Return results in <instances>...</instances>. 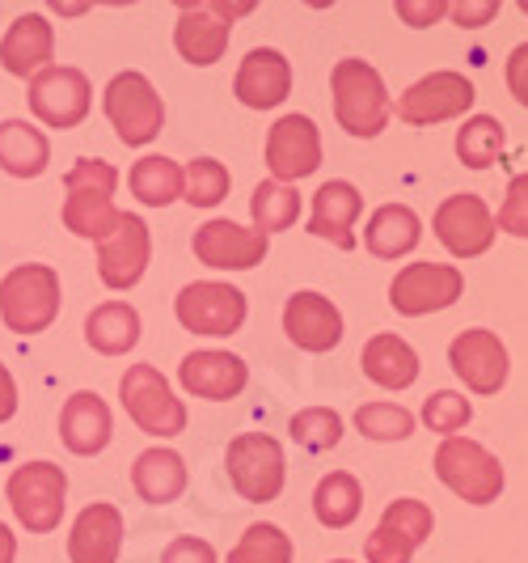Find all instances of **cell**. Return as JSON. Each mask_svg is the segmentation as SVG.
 I'll use <instances>...</instances> for the list:
<instances>
[{"label": "cell", "instance_id": "f1b7e54d", "mask_svg": "<svg viewBox=\"0 0 528 563\" xmlns=\"http://www.w3.org/2000/svg\"><path fill=\"white\" fill-rule=\"evenodd\" d=\"M132 487H136L139 500H148V505H173L187 492V462H182V453L166 450V445L144 450L136 457V466H132Z\"/></svg>", "mask_w": 528, "mask_h": 563}, {"label": "cell", "instance_id": "d6986e66", "mask_svg": "<svg viewBox=\"0 0 528 563\" xmlns=\"http://www.w3.org/2000/svg\"><path fill=\"white\" fill-rule=\"evenodd\" d=\"M178 382L182 390L207 402H228L246 390L250 382V365L237 356V352H221V347H207V352H191L182 356L178 365Z\"/></svg>", "mask_w": 528, "mask_h": 563}, {"label": "cell", "instance_id": "d590c367", "mask_svg": "<svg viewBox=\"0 0 528 563\" xmlns=\"http://www.w3.org/2000/svg\"><path fill=\"white\" fill-rule=\"evenodd\" d=\"M292 555H296V547L279 526L254 521L250 530L241 534V542L228 551V563H292Z\"/></svg>", "mask_w": 528, "mask_h": 563}, {"label": "cell", "instance_id": "bcb514c9", "mask_svg": "<svg viewBox=\"0 0 528 563\" xmlns=\"http://www.w3.org/2000/svg\"><path fill=\"white\" fill-rule=\"evenodd\" d=\"M18 416V382H13V373L0 365V423H9Z\"/></svg>", "mask_w": 528, "mask_h": 563}, {"label": "cell", "instance_id": "9c48e42d", "mask_svg": "<svg viewBox=\"0 0 528 563\" xmlns=\"http://www.w3.org/2000/svg\"><path fill=\"white\" fill-rule=\"evenodd\" d=\"M26 102L30 114L56 132H72L81 128L89 107H93V85L81 68L72 64H52L43 73H34L26 85Z\"/></svg>", "mask_w": 528, "mask_h": 563}, {"label": "cell", "instance_id": "836d02e7", "mask_svg": "<svg viewBox=\"0 0 528 563\" xmlns=\"http://www.w3.org/2000/svg\"><path fill=\"white\" fill-rule=\"evenodd\" d=\"M250 217L258 233H279V229H292L301 217V191L296 187H283V183H258L250 196Z\"/></svg>", "mask_w": 528, "mask_h": 563}, {"label": "cell", "instance_id": "9a60e30c", "mask_svg": "<svg viewBox=\"0 0 528 563\" xmlns=\"http://www.w3.org/2000/svg\"><path fill=\"white\" fill-rule=\"evenodd\" d=\"M153 263V233L136 212H119V225L98 242V276L114 292H127L144 280Z\"/></svg>", "mask_w": 528, "mask_h": 563}, {"label": "cell", "instance_id": "d6a6232c", "mask_svg": "<svg viewBox=\"0 0 528 563\" xmlns=\"http://www.w3.org/2000/svg\"><path fill=\"white\" fill-rule=\"evenodd\" d=\"M127 187L144 208H169L173 199H182V166L173 157L161 153H148L139 157L132 174H127Z\"/></svg>", "mask_w": 528, "mask_h": 563}, {"label": "cell", "instance_id": "f35d334b", "mask_svg": "<svg viewBox=\"0 0 528 563\" xmlns=\"http://www.w3.org/2000/svg\"><path fill=\"white\" fill-rule=\"evenodd\" d=\"M356 428L368 441H406L415 432V416L397 402H363L356 411Z\"/></svg>", "mask_w": 528, "mask_h": 563}, {"label": "cell", "instance_id": "4316f807", "mask_svg": "<svg viewBox=\"0 0 528 563\" xmlns=\"http://www.w3.org/2000/svg\"><path fill=\"white\" fill-rule=\"evenodd\" d=\"M360 365L363 377L377 382L381 390H411L418 382V368H423L415 347L402 335H390V331H381V335H372L363 343Z\"/></svg>", "mask_w": 528, "mask_h": 563}, {"label": "cell", "instance_id": "6da1fadb", "mask_svg": "<svg viewBox=\"0 0 528 563\" xmlns=\"http://www.w3.org/2000/svg\"><path fill=\"white\" fill-rule=\"evenodd\" d=\"M330 93H334V119L347 136L356 141H372L390 128V89L381 81V73L368 59H338L330 73Z\"/></svg>", "mask_w": 528, "mask_h": 563}, {"label": "cell", "instance_id": "f6af8a7d", "mask_svg": "<svg viewBox=\"0 0 528 563\" xmlns=\"http://www.w3.org/2000/svg\"><path fill=\"white\" fill-rule=\"evenodd\" d=\"M397 18H402L406 26H431V22L448 18V4L445 0H431V4H411V0H402V4H397Z\"/></svg>", "mask_w": 528, "mask_h": 563}, {"label": "cell", "instance_id": "4fadbf2b", "mask_svg": "<svg viewBox=\"0 0 528 563\" xmlns=\"http://www.w3.org/2000/svg\"><path fill=\"white\" fill-rule=\"evenodd\" d=\"M431 229L440 238L452 258H478L495 246V212L486 208V199L473 196V191H461V196H448L436 217H431Z\"/></svg>", "mask_w": 528, "mask_h": 563}, {"label": "cell", "instance_id": "5b68a950", "mask_svg": "<svg viewBox=\"0 0 528 563\" xmlns=\"http://www.w3.org/2000/svg\"><path fill=\"white\" fill-rule=\"evenodd\" d=\"M9 508L18 517V526H26V534H52L64 521V500H68V475L64 466L38 457L18 466L4 483Z\"/></svg>", "mask_w": 528, "mask_h": 563}, {"label": "cell", "instance_id": "ab89813d", "mask_svg": "<svg viewBox=\"0 0 528 563\" xmlns=\"http://www.w3.org/2000/svg\"><path fill=\"white\" fill-rule=\"evenodd\" d=\"M473 420V402L457 390H436V395L423 402V423L440 437H457L465 423Z\"/></svg>", "mask_w": 528, "mask_h": 563}, {"label": "cell", "instance_id": "8fae6325", "mask_svg": "<svg viewBox=\"0 0 528 563\" xmlns=\"http://www.w3.org/2000/svg\"><path fill=\"white\" fill-rule=\"evenodd\" d=\"M465 292V276L452 263H406L390 284V306L402 318H423L457 306Z\"/></svg>", "mask_w": 528, "mask_h": 563}, {"label": "cell", "instance_id": "8d00e7d4", "mask_svg": "<svg viewBox=\"0 0 528 563\" xmlns=\"http://www.w3.org/2000/svg\"><path fill=\"white\" fill-rule=\"evenodd\" d=\"M228 187H233V178H228L224 162H216V157H195L191 166L182 169V199L191 208H216L228 196Z\"/></svg>", "mask_w": 528, "mask_h": 563}, {"label": "cell", "instance_id": "5bb4252c", "mask_svg": "<svg viewBox=\"0 0 528 563\" xmlns=\"http://www.w3.org/2000/svg\"><path fill=\"white\" fill-rule=\"evenodd\" d=\"M473 98H478V93H473V85L465 81L461 73L440 68V73L418 77V81L397 98V119L411 123V128H431V123L470 114Z\"/></svg>", "mask_w": 528, "mask_h": 563}, {"label": "cell", "instance_id": "ac0fdd59", "mask_svg": "<svg viewBox=\"0 0 528 563\" xmlns=\"http://www.w3.org/2000/svg\"><path fill=\"white\" fill-rule=\"evenodd\" d=\"M191 251L203 267H216V272H250L258 267L267 251H271V238L258 233V229H246L237 221H207V225L195 229L191 238Z\"/></svg>", "mask_w": 528, "mask_h": 563}, {"label": "cell", "instance_id": "2e32d148", "mask_svg": "<svg viewBox=\"0 0 528 563\" xmlns=\"http://www.w3.org/2000/svg\"><path fill=\"white\" fill-rule=\"evenodd\" d=\"M322 166V132L308 114H283L276 119V128L267 132V169L271 183H301L308 174H317Z\"/></svg>", "mask_w": 528, "mask_h": 563}, {"label": "cell", "instance_id": "30bf717a", "mask_svg": "<svg viewBox=\"0 0 528 563\" xmlns=\"http://www.w3.org/2000/svg\"><path fill=\"white\" fill-rule=\"evenodd\" d=\"M173 313L191 335H237L246 327V292L221 280H195L173 297Z\"/></svg>", "mask_w": 528, "mask_h": 563}, {"label": "cell", "instance_id": "44dd1931", "mask_svg": "<svg viewBox=\"0 0 528 563\" xmlns=\"http://www.w3.org/2000/svg\"><path fill=\"white\" fill-rule=\"evenodd\" d=\"M233 93L241 107L250 111H276L279 102L292 93V64L276 47H254L241 59L237 77H233Z\"/></svg>", "mask_w": 528, "mask_h": 563}, {"label": "cell", "instance_id": "ba28073f", "mask_svg": "<svg viewBox=\"0 0 528 563\" xmlns=\"http://www.w3.org/2000/svg\"><path fill=\"white\" fill-rule=\"evenodd\" d=\"M119 398H123V411L127 420L136 423L139 432L148 437H178L187 432V407L182 398H173L169 382L161 377L157 365H132L119 382Z\"/></svg>", "mask_w": 528, "mask_h": 563}, {"label": "cell", "instance_id": "4dcf8cb0", "mask_svg": "<svg viewBox=\"0 0 528 563\" xmlns=\"http://www.w3.org/2000/svg\"><path fill=\"white\" fill-rule=\"evenodd\" d=\"M52 166V141L43 136V128H34L26 119H4L0 123V169L13 178H38Z\"/></svg>", "mask_w": 528, "mask_h": 563}, {"label": "cell", "instance_id": "7402d4cb", "mask_svg": "<svg viewBox=\"0 0 528 563\" xmlns=\"http://www.w3.org/2000/svg\"><path fill=\"white\" fill-rule=\"evenodd\" d=\"M123 534H127V521L123 512L106 500H93L77 512L72 521V534H68V560L72 563H119L123 551Z\"/></svg>", "mask_w": 528, "mask_h": 563}, {"label": "cell", "instance_id": "ffe728a7", "mask_svg": "<svg viewBox=\"0 0 528 563\" xmlns=\"http://www.w3.org/2000/svg\"><path fill=\"white\" fill-rule=\"evenodd\" d=\"M283 331H288V339L301 352H330L342 339V313H338L330 297H322L313 288H301L283 306Z\"/></svg>", "mask_w": 528, "mask_h": 563}, {"label": "cell", "instance_id": "ee69618b", "mask_svg": "<svg viewBox=\"0 0 528 563\" xmlns=\"http://www.w3.org/2000/svg\"><path fill=\"white\" fill-rule=\"evenodd\" d=\"M448 13H452V22H457V26L478 30L499 13V4H495V0H482V4H470V0H465V4H448Z\"/></svg>", "mask_w": 528, "mask_h": 563}, {"label": "cell", "instance_id": "e575fe53", "mask_svg": "<svg viewBox=\"0 0 528 563\" xmlns=\"http://www.w3.org/2000/svg\"><path fill=\"white\" fill-rule=\"evenodd\" d=\"M503 123L491 114H470L457 132V157L470 169H491L503 153Z\"/></svg>", "mask_w": 528, "mask_h": 563}, {"label": "cell", "instance_id": "c3c4849f", "mask_svg": "<svg viewBox=\"0 0 528 563\" xmlns=\"http://www.w3.org/2000/svg\"><path fill=\"white\" fill-rule=\"evenodd\" d=\"M330 563H356V560H330Z\"/></svg>", "mask_w": 528, "mask_h": 563}, {"label": "cell", "instance_id": "cb8c5ba5", "mask_svg": "<svg viewBox=\"0 0 528 563\" xmlns=\"http://www.w3.org/2000/svg\"><path fill=\"white\" fill-rule=\"evenodd\" d=\"M363 212V196L356 191V183L334 178L322 183L313 196V217H308V233L330 242L338 251H356V221Z\"/></svg>", "mask_w": 528, "mask_h": 563}, {"label": "cell", "instance_id": "603a6c76", "mask_svg": "<svg viewBox=\"0 0 528 563\" xmlns=\"http://www.w3.org/2000/svg\"><path fill=\"white\" fill-rule=\"evenodd\" d=\"M52 59H56V26L43 13H22L13 26L4 30V38H0V68L9 77L30 81L34 73L52 68Z\"/></svg>", "mask_w": 528, "mask_h": 563}, {"label": "cell", "instance_id": "681fc988", "mask_svg": "<svg viewBox=\"0 0 528 563\" xmlns=\"http://www.w3.org/2000/svg\"><path fill=\"white\" fill-rule=\"evenodd\" d=\"M520 9H525V13H528V4H520Z\"/></svg>", "mask_w": 528, "mask_h": 563}, {"label": "cell", "instance_id": "3957f363", "mask_svg": "<svg viewBox=\"0 0 528 563\" xmlns=\"http://www.w3.org/2000/svg\"><path fill=\"white\" fill-rule=\"evenodd\" d=\"M64 292H59V272L52 263H18L0 280V322L13 335H43L59 318Z\"/></svg>", "mask_w": 528, "mask_h": 563}, {"label": "cell", "instance_id": "7bdbcfd3", "mask_svg": "<svg viewBox=\"0 0 528 563\" xmlns=\"http://www.w3.org/2000/svg\"><path fill=\"white\" fill-rule=\"evenodd\" d=\"M507 89H512V98L528 111V43L512 47V56H507Z\"/></svg>", "mask_w": 528, "mask_h": 563}, {"label": "cell", "instance_id": "7c38bea8", "mask_svg": "<svg viewBox=\"0 0 528 563\" xmlns=\"http://www.w3.org/2000/svg\"><path fill=\"white\" fill-rule=\"evenodd\" d=\"M431 530H436L431 508L423 500L402 496L381 512L377 530L363 542V555H368V563H411L418 547L431 538Z\"/></svg>", "mask_w": 528, "mask_h": 563}, {"label": "cell", "instance_id": "484cf974", "mask_svg": "<svg viewBox=\"0 0 528 563\" xmlns=\"http://www.w3.org/2000/svg\"><path fill=\"white\" fill-rule=\"evenodd\" d=\"M114 423H111V407L93 390H77V395L64 402L59 411V441L64 450L77 453V457H98V453L111 445Z\"/></svg>", "mask_w": 528, "mask_h": 563}, {"label": "cell", "instance_id": "83f0119b", "mask_svg": "<svg viewBox=\"0 0 528 563\" xmlns=\"http://www.w3.org/2000/svg\"><path fill=\"white\" fill-rule=\"evenodd\" d=\"M418 242H423V221L406 203H381L363 225V246L377 258H406Z\"/></svg>", "mask_w": 528, "mask_h": 563}, {"label": "cell", "instance_id": "1f68e13d", "mask_svg": "<svg viewBox=\"0 0 528 563\" xmlns=\"http://www.w3.org/2000/svg\"><path fill=\"white\" fill-rule=\"evenodd\" d=\"M363 508V487L351 471H330L313 492V517L326 530H347Z\"/></svg>", "mask_w": 528, "mask_h": 563}, {"label": "cell", "instance_id": "b9f144b4", "mask_svg": "<svg viewBox=\"0 0 528 563\" xmlns=\"http://www.w3.org/2000/svg\"><path fill=\"white\" fill-rule=\"evenodd\" d=\"M161 563H221V560H216V547L212 542H203L195 534H182L166 547Z\"/></svg>", "mask_w": 528, "mask_h": 563}, {"label": "cell", "instance_id": "f546056e", "mask_svg": "<svg viewBox=\"0 0 528 563\" xmlns=\"http://www.w3.org/2000/svg\"><path fill=\"white\" fill-rule=\"evenodd\" d=\"M139 313L127 301H102L98 310H89L85 318V343L98 356H127L139 343Z\"/></svg>", "mask_w": 528, "mask_h": 563}, {"label": "cell", "instance_id": "7a4b0ae2", "mask_svg": "<svg viewBox=\"0 0 528 563\" xmlns=\"http://www.w3.org/2000/svg\"><path fill=\"white\" fill-rule=\"evenodd\" d=\"M119 169L102 157H81L64 174V229L85 242H102L119 225Z\"/></svg>", "mask_w": 528, "mask_h": 563}, {"label": "cell", "instance_id": "52a82bcc", "mask_svg": "<svg viewBox=\"0 0 528 563\" xmlns=\"http://www.w3.org/2000/svg\"><path fill=\"white\" fill-rule=\"evenodd\" d=\"M224 466H228V483L237 487L241 500L250 505H271L283 492L288 479V462H283V445L267 432H241L228 441L224 453Z\"/></svg>", "mask_w": 528, "mask_h": 563}, {"label": "cell", "instance_id": "60d3db41", "mask_svg": "<svg viewBox=\"0 0 528 563\" xmlns=\"http://www.w3.org/2000/svg\"><path fill=\"white\" fill-rule=\"evenodd\" d=\"M495 229L528 242V174H516V178L507 183V196H503V203H499Z\"/></svg>", "mask_w": 528, "mask_h": 563}, {"label": "cell", "instance_id": "74e56055", "mask_svg": "<svg viewBox=\"0 0 528 563\" xmlns=\"http://www.w3.org/2000/svg\"><path fill=\"white\" fill-rule=\"evenodd\" d=\"M292 441L308 453H326L342 441V416L330 411V407H308V411H296L292 423H288Z\"/></svg>", "mask_w": 528, "mask_h": 563}, {"label": "cell", "instance_id": "277c9868", "mask_svg": "<svg viewBox=\"0 0 528 563\" xmlns=\"http://www.w3.org/2000/svg\"><path fill=\"white\" fill-rule=\"evenodd\" d=\"M102 111L111 119L114 136L127 148L153 144L166 128V102H161L157 85L148 81L144 73H136V68L111 77L106 93H102Z\"/></svg>", "mask_w": 528, "mask_h": 563}, {"label": "cell", "instance_id": "d4e9b609", "mask_svg": "<svg viewBox=\"0 0 528 563\" xmlns=\"http://www.w3.org/2000/svg\"><path fill=\"white\" fill-rule=\"evenodd\" d=\"M228 38L233 26L224 22L221 13L212 9V0H199V4H178V26H173V47L178 56L195 68H207L228 52Z\"/></svg>", "mask_w": 528, "mask_h": 563}, {"label": "cell", "instance_id": "7dc6e473", "mask_svg": "<svg viewBox=\"0 0 528 563\" xmlns=\"http://www.w3.org/2000/svg\"><path fill=\"white\" fill-rule=\"evenodd\" d=\"M13 560H18V534L0 521V563H13Z\"/></svg>", "mask_w": 528, "mask_h": 563}, {"label": "cell", "instance_id": "e0dca14e", "mask_svg": "<svg viewBox=\"0 0 528 563\" xmlns=\"http://www.w3.org/2000/svg\"><path fill=\"white\" fill-rule=\"evenodd\" d=\"M448 365L473 395H499L507 386L512 361H507V347H503V339L495 331L473 327V331H461L448 343Z\"/></svg>", "mask_w": 528, "mask_h": 563}, {"label": "cell", "instance_id": "8992f818", "mask_svg": "<svg viewBox=\"0 0 528 563\" xmlns=\"http://www.w3.org/2000/svg\"><path fill=\"white\" fill-rule=\"evenodd\" d=\"M436 479L448 492H457L465 505H495L503 492V466L499 457L478 445L470 437H445V445L431 457Z\"/></svg>", "mask_w": 528, "mask_h": 563}]
</instances>
